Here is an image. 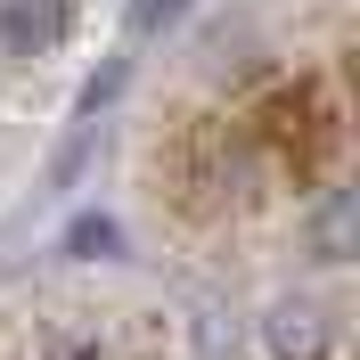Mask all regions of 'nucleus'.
<instances>
[{
	"instance_id": "nucleus-1",
	"label": "nucleus",
	"mask_w": 360,
	"mask_h": 360,
	"mask_svg": "<svg viewBox=\"0 0 360 360\" xmlns=\"http://www.w3.org/2000/svg\"><path fill=\"white\" fill-rule=\"evenodd\" d=\"M58 25H66V8H58V0H8V8H0L8 49H25V41H58Z\"/></svg>"
}]
</instances>
